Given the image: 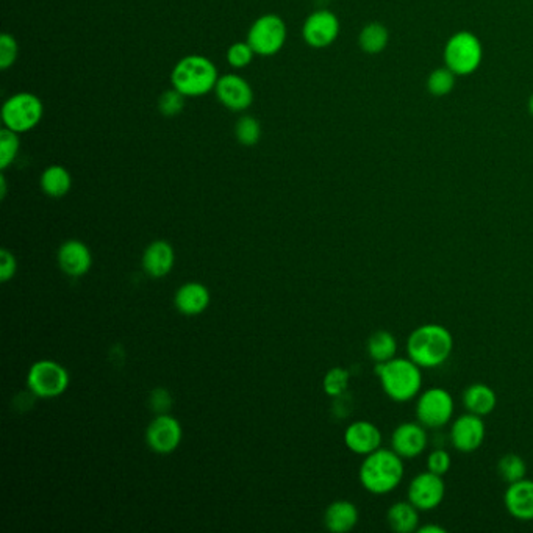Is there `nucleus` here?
<instances>
[{"label": "nucleus", "mask_w": 533, "mask_h": 533, "mask_svg": "<svg viewBox=\"0 0 533 533\" xmlns=\"http://www.w3.org/2000/svg\"><path fill=\"white\" fill-rule=\"evenodd\" d=\"M529 110H530V113L533 115V94L532 98H530V100H529Z\"/></svg>", "instance_id": "40"}, {"label": "nucleus", "mask_w": 533, "mask_h": 533, "mask_svg": "<svg viewBox=\"0 0 533 533\" xmlns=\"http://www.w3.org/2000/svg\"><path fill=\"white\" fill-rule=\"evenodd\" d=\"M429 442L426 427L419 423H402L397 426L391 435V449L403 460H411L421 456Z\"/></svg>", "instance_id": "14"}, {"label": "nucleus", "mask_w": 533, "mask_h": 533, "mask_svg": "<svg viewBox=\"0 0 533 533\" xmlns=\"http://www.w3.org/2000/svg\"><path fill=\"white\" fill-rule=\"evenodd\" d=\"M421 370L411 358L394 357L376 364V374L385 394L394 402H409L419 394L423 386Z\"/></svg>", "instance_id": "3"}, {"label": "nucleus", "mask_w": 533, "mask_h": 533, "mask_svg": "<svg viewBox=\"0 0 533 533\" xmlns=\"http://www.w3.org/2000/svg\"><path fill=\"white\" fill-rule=\"evenodd\" d=\"M210 300L211 296L207 286L199 282H188L177 290L174 306L182 314L197 316L207 310Z\"/></svg>", "instance_id": "20"}, {"label": "nucleus", "mask_w": 533, "mask_h": 533, "mask_svg": "<svg viewBox=\"0 0 533 533\" xmlns=\"http://www.w3.org/2000/svg\"><path fill=\"white\" fill-rule=\"evenodd\" d=\"M59 266L69 277H82L85 275L92 265V255L90 248L84 241H65L57 254Z\"/></svg>", "instance_id": "16"}, {"label": "nucleus", "mask_w": 533, "mask_h": 533, "mask_svg": "<svg viewBox=\"0 0 533 533\" xmlns=\"http://www.w3.org/2000/svg\"><path fill=\"white\" fill-rule=\"evenodd\" d=\"M366 349L376 364L385 363L396 357L397 339L388 330H378L368 339Z\"/></svg>", "instance_id": "26"}, {"label": "nucleus", "mask_w": 533, "mask_h": 533, "mask_svg": "<svg viewBox=\"0 0 533 533\" xmlns=\"http://www.w3.org/2000/svg\"><path fill=\"white\" fill-rule=\"evenodd\" d=\"M219 80L218 69L207 57L188 55L177 63L171 74V84L187 98H199L215 90Z\"/></svg>", "instance_id": "4"}, {"label": "nucleus", "mask_w": 533, "mask_h": 533, "mask_svg": "<svg viewBox=\"0 0 533 533\" xmlns=\"http://www.w3.org/2000/svg\"><path fill=\"white\" fill-rule=\"evenodd\" d=\"M185 98L187 96H183L182 92L177 91L176 88L168 90V91L163 92L160 99H158V110H160L163 116H179L185 108Z\"/></svg>", "instance_id": "32"}, {"label": "nucleus", "mask_w": 533, "mask_h": 533, "mask_svg": "<svg viewBox=\"0 0 533 533\" xmlns=\"http://www.w3.org/2000/svg\"><path fill=\"white\" fill-rule=\"evenodd\" d=\"M71 382L69 372L63 364L53 360H39L32 364L27 374V386L33 396L41 399L59 397L68 390Z\"/></svg>", "instance_id": "6"}, {"label": "nucleus", "mask_w": 533, "mask_h": 533, "mask_svg": "<svg viewBox=\"0 0 533 533\" xmlns=\"http://www.w3.org/2000/svg\"><path fill=\"white\" fill-rule=\"evenodd\" d=\"M41 189L44 195L53 199L65 197L72 187V177L69 171L60 166V164H52L44 170L41 174Z\"/></svg>", "instance_id": "24"}, {"label": "nucleus", "mask_w": 533, "mask_h": 533, "mask_svg": "<svg viewBox=\"0 0 533 533\" xmlns=\"http://www.w3.org/2000/svg\"><path fill=\"white\" fill-rule=\"evenodd\" d=\"M141 261L144 273L154 279H162L166 277L176 265V251L168 241L156 240L144 249Z\"/></svg>", "instance_id": "18"}, {"label": "nucleus", "mask_w": 533, "mask_h": 533, "mask_svg": "<svg viewBox=\"0 0 533 533\" xmlns=\"http://www.w3.org/2000/svg\"><path fill=\"white\" fill-rule=\"evenodd\" d=\"M456 72L450 71L448 66L446 68H438L430 74L427 78V90L434 96H448L449 92L454 90L456 86Z\"/></svg>", "instance_id": "28"}, {"label": "nucleus", "mask_w": 533, "mask_h": 533, "mask_svg": "<svg viewBox=\"0 0 533 533\" xmlns=\"http://www.w3.org/2000/svg\"><path fill=\"white\" fill-rule=\"evenodd\" d=\"M302 35L308 46L314 49L330 46L339 35V20L332 12L319 10L306 18Z\"/></svg>", "instance_id": "13"}, {"label": "nucleus", "mask_w": 533, "mask_h": 533, "mask_svg": "<svg viewBox=\"0 0 533 533\" xmlns=\"http://www.w3.org/2000/svg\"><path fill=\"white\" fill-rule=\"evenodd\" d=\"M419 510L410 501L396 502L386 512V521L391 530L411 533L419 527Z\"/></svg>", "instance_id": "23"}, {"label": "nucleus", "mask_w": 533, "mask_h": 533, "mask_svg": "<svg viewBox=\"0 0 533 533\" xmlns=\"http://www.w3.org/2000/svg\"><path fill=\"white\" fill-rule=\"evenodd\" d=\"M182 426L168 413L158 415L146 430V442L156 454L174 452L182 442Z\"/></svg>", "instance_id": "11"}, {"label": "nucleus", "mask_w": 533, "mask_h": 533, "mask_svg": "<svg viewBox=\"0 0 533 533\" xmlns=\"http://www.w3.org/2000/svg\"><path fill=\"white\" fill-rule=\"evenodd\" d=\"M7 195V180H5V176L2 174L0 176V197L4 199Z\"/></svg>", "instance_id": "39"}, {"label": "nucleus", "mask_w": 533, "mask_h": 533, "mask_svg": "<svg viewBox=\"0 0 533 533\" xmlns=\"http://www.w3.org/2000/svg\"><path fill=\"white\" fill-rule=\"evenodd\" d=\"M446 485L442 475L434 474L430 471L418 474L409 485V501L419 512H430L444 501Z\"/></svg>", "instance_id": "10"}, {"label": "nucleus", "mask_w": 533, "mask_h": 533, "mask_svg": "<svg viewBox=\"0 0 533 533\" xmlns=\"http://www.w3.org/2000/svg\"><path fill=\"white\" fill-rule=\"evenodd\" d=\"M44 107L38 96L32 92H18L5 100L2 107L4 127L16 133L30 131L41 123Z\"/></svg>", "instance_id": "5"}, {"label": "nucleus", "mask_w": 533, "mask_h": 533, "mask_svg": "<svg viewBox=\"0 0 533 533\" xmlns=\"http://www.w3.org/2000/svg\"><path fill=\"white\" fill-rule=\"evenodd\" d=\"M463 405L468 413L477 417H487L493 413L497 405V396L491 386L485 384L469 385L463 393Z\"/></svg>", "instance_id": "22"}, {"label": "nucleus", "mask_w": 533, "mask_h": 533, "mask_svg": "<svg viewBox=\"0 0 533 533\" xmlns=\"http://www.w3.org/2000/svg\"><path fill=\"white\" fill-rule=\"evenodd\" d=\"M358 508L349 501H335L325 508L324 524L333 533L351 532L358 524Z\"/></svg>", "instance_id": "21"}, {"label": "nucleus", "mask_w": 533, "mask_h": 533, "mask_svg": "<svg viewBox=\"0 0 533 533\" xmlns=\"http://www.w3.org/2000/svg\"><path fill=\"white\" fill-rule=\"evenodd\" d=\"M497 473L501 475L502 481L510 485L514 481L526 479L527 465L524 458L518 454H505L497 463Z\"/></svg>", "instance_id": "27"}, {"label": "nucleus", "mask_w": 533, "mask_h": 533, "mask_svg": "<svg viewBox=\"0 0 533 533\" xmlns=\"http://www.w3.org/2000/svg\"><path fill=\"white\" fill-rule=\"evenodd\" d=\"M450 465H452V458L448 450H444V449H435L427 457V471L434 474H448Z\"/></svg>", "instance_id": "35"}, {"label": "nucleus", "mask_w": 533, "mask_h": 533, "mask_svg": "<svg viewBox=\"0 0 533 533\" xmlns=\"http://www.w3.org/2000/svg\"><path fill=\"white\" fill-rule=\"evenodd\" d=\"M235 135L243 146H255L260 141V123L252 116L240 117L235 125Z\"/></svg>", "instance_id": "30"}, {"label": "nucleus", "mask_w": 533, "mask_h": 533, "mask_svg": "<svg viewBox=\"0 0 533 533\" xmlns=\"http://www.w3.org/2000/svg\"><path fill=\"white\" fill-rule=\"evenodd\" d=\"M18 271V261L13 252L8 249L0 251V282L7 283L8 280L13 279L14 274Z\"/></svg>", "instance_id": "36"}, {"label": "nucleus", "mask_w": 533, "mask_h": 533, "mask_svg": "<svg viewBox=\"0 0 533 533\" xmlns=\"http://www.w3.org/2000/svg\"><path fill=\"white\" fill-rule=\"evenodd\" d=\"M345 442L349 450L357 456H370L382 446V434L376 424L355 421L345 432Z\"/></svg>", "instance_id": "17"}, {"label": "nucleus", "mask_w": 533, "mask_h": 533, "mask_svg": "<svg viewBox=\"0 0 533 533\" xmlns=\"http://www.w3.org/2000/svg\"><path fill=\"white\" fill-rule=\"evenodd\" d=\"M150 403H152V407H154L158 415H163V413H166L171 409L172 399H171V394L168 391L163 390V388H156L150 394Z\"/></svg>", "instance_id": "37"}, {"label": "nucleus", "mask_w": 533, "mask_h": 533, "mask_svg": "<svg viewBox=\"0 0 533 533\" xmlns=\"http://www.w3.org/2000/svg\"><path fill=\"white\" fill-rule=\"evenodd\" d=\"M216 96L228 110L244 111L254 102V91L244 78L236 74L222 76L216 84Z\"/></svg>", "instance_id": "15"}, {"label": "nucleus", "mask_w": 533, "mask_h": 533, "mask_svg": "<svg viewBox=\"0 0 533 533\" xmlns=\"http://www.w3.org/2000/svg\"><path fill=\"white\" fill-rule=\"evenodd\" d=\"M254 49L249 43H235L227 51V61L235 69H243L254 60Z\"/></svg>", "instance_id": "33"}, {"label": "nucleus", "mask_w": 533, "mask_h": 533, "mask_svg": "<svg viewBox=\"0 0 533 533\" xmlns=\"http://www.w3.org/2000/svg\"><path fill=\"white\" fill-rule=\"evenodd\" d=\"M504 504L514 520L533 521V481L522 479L510 483L504 495Z\"/></svg>", "instance_id": "19"}, {"label": "nucleus", "mask_w": 533, "mask_h": 533, "mask_svg": "<svg viewBox=\"0 0 533 533\" xmlns=\"http://www.w3.org/2000/svg\"><path fill=\"white\" fill-rule=\"evenodd\" d=\"M18 53H20V47L16 39L8 33H4L0 36V69L2 71H7L12 66L16 63L18 59Z\"/></svg>", "instance_id": "34"}, {"label": "nucleus", "mask_w": 533, "mask_h": 533, "mask_svg": "<svg viewBox=\"0 0 533 533\" xmlns=\"http://www.w3.org/2000/svg\"><path fill=\"white\" fill-rule=\"evenodd\" d=\"M403 458L393 449L380 448L364 457L360 466V481L372 495H388L403 479Z\"/></svg>", "instance_id": "2"}, {"label": "nucleus", "mask_w": 533, "mask_h": 533, "mask_svg": "<svg viewBox=\"0 0 533 533\" xmlns=\"http://www.w3.org/2000/svg\"><path fill=\"white\" fill-rule=\"evenodd\" d=\"M286 26L277 14H265L255 20L248 33V43L255 55L271 57L285 46Z\"/></svg>", "instance_id": "8"}, {"label": "nucleus", "mask_w": 533, "mask_h": 533, "mask_svg": "<svg viewBox=\"0 0 533 533\" xmlns=\"http://www.w3.org/2000/svg\"><path fill=\"white\" fill-rule=\"evenodd\" d=\"M351 374L345 368H332L329 370L324 378L325 394L332 397H339L345 394L349 386Z\"/></svg>", "instance_id": "31"}, {"label": "nucleus", "mask_w": 533, "mask_h": 533, "mask_svg": "<svg viewBox=\"0 0 533 533\" xmlns=\"http://www.w3.org/2000/svg\"><path fill=\"white\" fill-rule=\"evenodd\" d=\"M390 41V33L386 27L380 22H370L363 27L358 36V44L360 49L368 55H378L384 52L385 47L388 46Z\"/></svg>", "instance_id": "25"}, {"label": "nucleus", "mask_w": 533, "mask_h": 533, "mask_svg": "<svg viewBox=\"0 0 533 533\" xmlns=\"http://www.w3.org/2000/svg\"><path fill=\"white\" fill-rule=\"evenodd\" d=\"M454 417V397L444 388L424 391L417 402V419L426 429H442Z\"/></svg>", "instance_id": "9"}, {"label": "nucleus", "mask_w": 533, "mask_h": 533, "mask_svg": "<svg viewBox=\"0 0 533 533\" xmlns=\"http://www.w3.org/2000/svg\"><path fill=\"white\" fill-rule=\"evenodd\" d=\"M483 57L481 41L471 32H458L450 36L444 47V61L457 76H468L479 69Z\"/></svg>", "instance_id": "7"}, {"label": "nucleus", "mask_w": 533, "mask_h": 533, "mask_svg": "<svg viewBox=\"0 0 533 533\" xmlns=\"http://www.w3.org/2000/svg\"><path fill=\"white\" fill-rule=\"evenodd\" d=\"M487 427L481 421V417L466 413L457 418L450 427V442L452 446L463 454H471L481 448L485 440Z\"/></svg>", "instance_id": "12"}, {"label": "nucleus", "mask_w": 533, "mask_h": 533, "mask_svg": "<svg viewBox=\"0 0 533 533\" xmlns=\"http://www.w3.org/2000/svg\"><path fill=\"white\" fill-rule=\"evenodd\" d=\"M418 532L419 533H446V529L442 526H436V524H426L423 527H418Z\"/></svg>", "instance_id": "38"}, {"label": "nucleus", "mask_w": 533, "mask_h": 533, "mask_svg": "<svg viewBox=\"0 0 533 533\" xmlns=\"http://www.w3.org/2000/svg\"><path fill=\"white\" fill-rule=\"evenodd\" d=\"M454 349V338L444 325H419L410 333L407 352L419 368L432 370L448 362Z\"/></svg>", "instance_id": "1"}, {"label": "nucleus", "mask_w": 533, "mask_h": 533, "mask_svg": "<svg viewBox=\"0 0 533 533\" xmlns=\"http://www.w3.org/2000/svg\"><path fill=\"white\" fill-rule=\"evenodd\" d=\"M20 133L10 131L7 127H4L0 131V170H7L10 164H13L18 152H20Z\"/></svg>", "instance_id": "29"}]
</instances>
